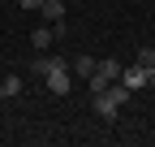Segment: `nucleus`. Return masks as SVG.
I'll use <instances>...</instances> for the list:
<instances>
[{
    "label": "nucleus",
    "mask_w": 155,
    "mask_h": 147,
    "mask_svg": "<svg viewBox=\"0 0 155 147\" xmlns=\"http://www.w3.org/2000/svg\"><path fill=\"white\" fill-rule=\"evenodd\" d=\"M43 87L52 91V95H69V91H73V65H69V61H56V65L43 74Z\"/></svg>",
    "instance_id": "f257e3e1"
},
{
    "label": "nucleus",
    "mask_w": 155,
    "mask_h": 147,
    "mask_svg": "<svg viewBox=\"0 0 155 147\" xmlns=\"http://www.w3.org/2000/svg\"><path fill=\"white\" fill-rule=\"evenodd\" d=\"M91 108H95V113H99L104 121H116V117H121V108H125V104H121V100H112V91L104 87L99 95H91Z\"/></svg>",
    "instance_id": "f03ea898"
},
{
    "label": "nucleus",
    "mask_w": 155,
    "mask_h": 147,
    "mask_svg": "<svg viewBox=\"0 0 155 147\" xmlns=\"http://www.w3.org/2000/svg\"><path fill=\"white\" fill-rule=\"evenodd\" d=\"M121 82L129 87V91H138V87H147V69L134 61V65H121Z\"/></svg>",
    "instance_id": "7ed1b4c3"
},
{
    "label": "nucleus",
    "mask_w": 155,
    "mask_h": 147,
    "mask_svg": "<svg viewBox=\"0 0 155 147\" xmlns=\"http://www.w3.org/2000/svg\"><path fill=\"white\" fill-rule=\"evenodd\" d=\"M39 13H43L52 26H61V22H65V0H43V5H39Z\"/></svg>",
    "instance_id": "20e7f679"
},
{
    "label": "nucleus",
    "mask_w": 155,
    "mask_h": 147,
    "mask_svg": "<svg viewBox=\"0 0 155 147\" xmlns=\"http://www.w3.org/2000/svg\"><path fill=\"white\" fill-rule=\"evenodd\" d=\"M52 39H56V26H39V30H30L35 52H48V48H52Z\"/></svg>",
    "instance_id": "39448f33"
},
{
    "label": "nucleus",
    "mask_w": 155,
    "mask_h": 147,
    "mask_svg": "<svg viewBox=\"0 0 155 147\" xmlns=\"http://www.w3.org/2000/svg\"><path fill=\"white\" fill-rule=\"evenodd\" d=\"M13 95H22V74H5L0 78V100H13Z\"/></svg>",
    "instance_id": "423d86ee"
},
{
    "label": "nucleus",
    "mask_w": 155,
    "mask_h": 147,
    "mask_svg": "<svg viewBox=\"0 0 155 147\" xmlns=\"http://www.w3.org/2000/svg\"><path fill=\"white\" fill-rule=\"evenodd\" d=\"M56 61H61V56H48V52H39V56L30 61V74H35V78H43V74H48V69H52Z\"/></svg>",
    "instance_id": "0eeeda50"
},
{
    "label": "nucleus",
    "mask_w": 155,
    "mask_h": 147,
    "mask_svg": "<svg viewBox=\"0 0 155 147\" xmlns=\"http://www.w3.org/2000/svg\"><path fill=\"white\" fill-rule=\"evenodd\" d=\"M69 65H73V74H78V78H91V74L99 69V61H95V56H78V61H69Z\"/></svg>",
    "instance_id": "6e6552de"
},
{
    "label": "nucleus",
    "mask_w": 155,
    "mask_h": 147,
    "mask_svg": "<svg viewBox=\"0 0 155 147\" xmlns=\"http://www.w3.org/2000/svg\"><path fill=\"white\" fill-rule=\"evenodd\" d=\"M95 74H104L108 82H116V78H121V61H112V56H108V61H99V69H95Z\"/></svg>",
    "instance_id": "1a4fd4ad"
},
{
    "label": "nucleus",
    "mask_w": 155,
    "mask_h": 147,
    "mask_svg": "<svg viewBox=\"0 0 155 147\" xmlns=\"http://www.w3.org/2000/svg\"><path fill=\"white\" fill-rule=\"evenodd\" d=\"M138 65H142V69H151V65H155V48H151V43H142V48H138Z\"/></svg>",
    "instance_id": "9d476101"
},
{
    "label": "nucleus",
    "mask_w": 155,
    "mask_h": 147,
    "mask_svg": "<svg viewBox=\"0 0 155 147\" xmlns=\"http://www.w3.org/2000/svg\"><path fill=\"white\" fill-rule=\"evenodd\" d=\"M17 5H22V9H39L43 0H17Z\"/></svg>",
    "instance_id": "9b49d317"
},
{
    "label": "nucleus",
    "mask_w": 155,
    "mask_h": 147,
    "mask_svg": "<svg viewBox=\"0 0 155 147\" xmlns=\"http://www.w3.org/2000/svg\"><path fill=\"white\" fill-rule=\"evenodd\" d=\"M147 87H155V65H151V69H147Z\"/></svg>",
    "instance_id": "f8f14e48"
}]
</instances>
